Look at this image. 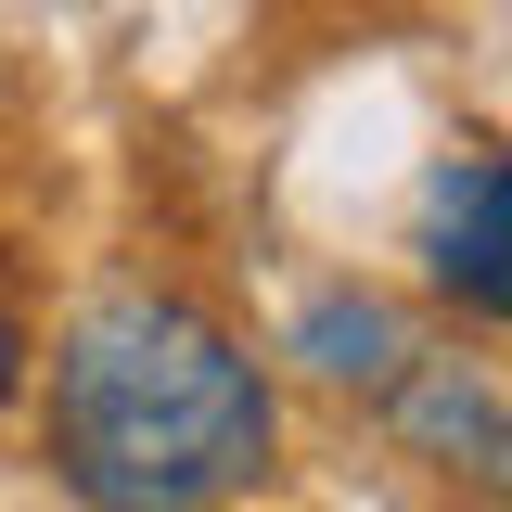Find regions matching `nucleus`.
Wrapping results in <instances>:
<instances>
[{"label": "nucleus", "instance_id": "nucleus-2", "mask_svg": "<svg viewBox=\"0 0 512 512\" xmlns=\"http://www.w3.org/2000/svg\"><path fill=\"white\" fill-rule=\"evenodd\" d=\"M423 256L474 320H512V154H448L423 192Z\"/></svg>", "mask_w": 512, "mask_h": 512}, {"label": "nucleus", "instance_id": "nucleus-4", "mask_svg": "<svg viewBox=\"0 0 512 512\" xmlns=\"http://www.w3.org/2000/svg\"><path fill=\"white\" fill-rule=\"evenodd\" d=\"M308 346L320 372H346V384H397V320L372 308V295H333V308H308Z\"/></svg>", "mask_w": 512, "mask_h": 512}, {"label": "nucleus", "instance_id": "nucleus-3", "mask_svg": "<svg viewBox=\"0 0 512 512\" xmlns=\"http://www.w3.org/2000/svg\"><path fill=\"white\" fill-rule=\"evenodd\" d=\"M397 410H410L423 448H448V474H474V487L512 500V397L487 372H397Z\"/></svg>", "mask_w": 512, "mask_h": 512}, {"label": "nucleus", "instance_id": "nucleus-5", "mask_svg": "<svg viewBox=\"0 0 512 512\" xmlns=\"http://www.w3.org/2000/svg\"><path fill=\"white\" fill-rule=\"evenodd\" d=\"M13 372H26V333H13V308H0V397H13Z\"/></svg>", "mask_w": 512, "mask_h": 512}, {"label": "nucleus", "instance_id": "nucleus-1", "mask_svg": "<svg viewBox=\"0 0 512 512\" xmlns=\"http://www.w3.org/2000/svg\"><path fill=\"white\" fill-rule=\"evenodd\" d=\"M52 461L90 512H218L269 474V384L180 295H116L52 359Z\"/></svg>", "mask_w": 512, "mask_h": 512}]
</instances>
